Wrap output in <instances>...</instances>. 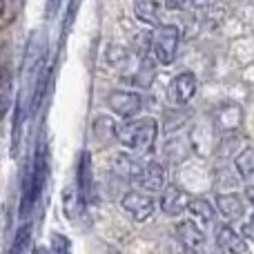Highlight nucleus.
Listing matches in <instances>:
<instances>
[{"label":"nucleus","mask_w":254,"mask_h":254,"mask_svg":"<svg viewBox=\"0 0 254 254\" xmlns=\"http://www.w3.org/2000/svg\"><path fill=\"white\" fill-rule=\"evenodd\" d=\"M243 237L248 239V241L254 243V214L250 216V221H248L246 225H243Z\"/></svg>","instance_id":"20"},{"label":"nucleus","mask_w":254,"mask_h":254,"mask_svg":"<svg viewBox=\"0 0 254 254\" xmlns=\"http://www.w3.org/2000/svg\"><path fill=\"white\" fill-rule=\"evenodd\" d=\"M176 237L188 254H201L205 248V234L194 221H181L176 228Z\"/></svg>","instance_id":"5"},{"label":"nucleus","mask_w":254,"mask_h":254,"mask_svg":"<svg viewBox=\"0 0 254 254\" xmlns=\"http://www.w3.org/2000/svg\"><path fill=\"white\" fill-rule=\"evenodd\" d=\"M246 198L250 201V205H254V185H248L246 188Z\"/></svg>","instance_id":"23"},{"label":"nucleus","mask_w":254,"mask_h":254,"mask_svg":"<svg viewBox=\"0 0 254 254\" xmlns=\"http://www.w3.org/2000/svg\"><path fill=\"white\" fill-rule=\"evenodd\" d=\"M190 194L185 192L183 188L179 185H170V188L163 190V196H161V210L165 212L167 216H179L183 214L185 210H190Z\"/></svg>","instance_id":"6"},{"label":"nucleus","mask_w":254,"mask_h":254,"mask_svg":"<svg viewBox=\"0 0 254 254\" xmlns=\"http://www.w3.org/2000/svg\"><path fill=\"white\" fill-rule=\"evenodd\" d=\"M29 241H31V225H29V223H25L22 228H18L16 239H13L9 254H25L27 246H29Z\"/></svg>","instance_id":"17"},{"label":"nucleus","mask_w":254,"mask_h":254,"mask_svg":"<svg viewBox=\"0 0 254 254\" xmlns=\"http://www.w3.org/2000/svg\"><path fill=\"white\" fill-rule=\"evenodd\" d=\"M216 241H219V248H223V250L230 252V254H248L246 239H243L239 232H234L230 225H223V228H219Z\"/></svg>","instance_id":"10"},{"label":"nucleus","mask_w":254,"mask_h":254,"mask_svg":"<svg viewBox=\"0 0 254 254\" xmlns=\"http://www.w3.org/2000/svg\"><path fill=\"white\" fill-rule=\"evenodd\" d=\"M190 212H192L201 223H212V221H214V205H212L210 201H205V198H192Z\"/></svg>","instance_id":"16"},{"label":"nucleus","mask_w":254,"mask_h":254,"mask_svg":"<svg viewBox=\"0 0 254 254\" xmlns=\"http://www.w3.org/2000/svg\"><path fill=\"white\" fill-rule=\"evenodd\" d=\"M89 190H92V161L89 154L83 152L78 163V192H80V205H85L89 198Z\"/></svg>","instance_id":"12"},{"label":"nucleus","mask_w":254,"mask_h":254,"mask_svg":"<svg viewBox=\"0 0 254 254\" xmlns=\"http://www.w3.org/2000/svg\"><path fill=\"white\" fill-rule=\"evenodd\" d=\"M216 210L228 221H239L246 212V205H243V198L239 194H219L216 196Z\"/></svg>","instance_id":"11"},{"label":"nucleus","mask_w":254,"mask_h":254,"mask_svg":"<svg viewBox=\"0 0 254 254\" xmlns=\"http://www.w3.org/2000/svg\"><path fill=\"white\" fill-rule=\"evenodd\" d=\"M138 185L145 188L147 192H161V190H165V167L158 161H149L147 165L143 167Z\"/></svg>","instance_id":"9"},{"label":"nucleus","mask_w":254,"mask_h":254,"mask_svg":"<svg viewBox=\"0 0 254 254\" xmlns=\"http://www.w3.org/2000/svg\"><path fill=\"white\" fill-rule=\"evenodd\" d=\"M196 94V76L192 71H183V74L174 76L170 85V96L176 105H188Z\"/></svg>","instance_id":"8"},{"label":"nucleus","mask_w":254,"mask_h":254,"mask_svg":"<svg viewBox=\"0 0 254 254\" xmlns=\"http://www.w3.org/2000/svg\"><path fill=\"white\" fill-rule=\"evenodd\" d=\"M234 167L241 179H250L254 174V147H243L234 158Z\"/></svg>","instance_id":"14"},{"label":"nucleus","mask_w":254,"mask_h":254,"mask_svg":"<svg viewBox=\"0 0 254 254\" xmlns=\"http://www.w3.org/2000/svg\"><path fill=\"white\" fill-rule=\"evenodd\" d=\"M52 252L54 254H71L67 237H63V234H52Z\"/></svg>","instance_id":"19"},{"label":"nucleus","mask_w":254,"mask_h":254,"mask_svg":"<svg viewBox=\"0 0 254 254\" xmlns=\"http://www.w3.org/2000/svg\"><path fill=\"white\" fill-rule=\"evenodd\" d=\"M181 29L176 25H158L152 36V49L154 56L161 65H172L176 58V49H179Z\"/></svg>","instance_id":"3"},{"label":"nucleus","mask_w":254,"mask_h":254,"mask_svg":"<svg viewBox=\"0 0 254 254\" xmlns=\"http://www.w3.org/2000/svg\"><path fill=\"white\" fill-rule=\"evenodd\" d=\"M154 138H156V123L152 119L127 121L123 127H119V140L127 149L147 152V149H152Z\"/></svg>","instance_id":"2"},{"label":"nucleus","mask_w":254,"mask_h":254,"mask_svg":"<svg viewBox=\"0 0 254 254\" xmlns=\"http://www.w3.org/2000/svg\"><path fill=\"white\" fill-rule=\"evenodd\" d=\"M45 179H47V149L45 145L36 152L34 165L27 170L25 183H22V198H20V216H29V212L34 210L36 201H38L40 192H43Z\"/></svg>","instance_id":"1"},{"label":"nucleus","mask_w":254,"mask_h":254,"mask_svg":"<svg viewBox=\"0 0 254 254\" xmlns=\"http://www.w3.org/2000/svg\"><path fill=\"white\" fill-rule=\"evenodd\" d=\"M158 9H161V2H158V0H134L136 18H138L140 22H145V25H156Z\"/></svg>","instance_id":"13"},{"label":"nucleus","mask_w":254,"mask_h":254,"mask_svg":"<svg viewBox=\"0 0 254 254\" xmlns=\"http://www.w3.org/2000/svg\"><path fill=\"white\" fill-rule=\"evenodd\" d=\"M192 0H165V7L167 9H183L185 4H190Z\"/></svg>","instance_id":"21"},{"label":"nucleus","mask_w":254,"mask_h":254,"mask_svg":"<svg viewBox=\"0 0 254 254\" xmlns=\"http://www.w3.org/2000/svg\"><path fill=\"white\" fill-rule=\"evenodd\" d=\"M9 101H11V74L4 69L2 71V114L9 112Z\"/></svg>","instance_id":"18"},{"label":"nucleus","mask_w":254,"mask_h":254,"mask_svg":"<svg viewBox=\"0 0 254 254\" xmlns=\"http://www.w3.org/2000/svg\"><path fill=\"white\" fill-rule=\"evenodd\" d=\"M205 254H225V252H223V248H221V250H210V252H205Z\"/></svg>","instance_id":"25"},{"label":"nucleus","mask_w":254,"mask_h":254,"mask_svg":"<svg viewBox=\"0 0 254 254\" xmlns=\"http://www.w3.org/2000/svg\"><path fill=\"white\" fill-rule=\"evenodd\" d=\"M194 4H198V7H205V4H212L214 0H192Z\"/></svg>","instance_id":"24"},{"label":"nucleus","mask_w":254,"mask_h":254,"mask_svg":"<svg viewBox=\"0 0 254 254\" xmlns=\"http://www.w3.org/2000/svg\"><path fill=\"white\" fill-rule=\"evenodd\" d=\"M94 134H96L98 140L119 138V129H116V123L110 119V116H98V119L94 121Z\"/></svg>","instance_id":"15"},{"label":"nucleus","mask_w":254,"mask_h":254,"mask_svg":"<svg viewBox=\"0 0 254 254\" xmlns=\"http://www.w3.org/2000/svg\"><path fill=\"white\" fill-rule=\"evenodd\" d=\"M61 7V0H47V16H54Z\"/></svg>","instance_id":"22"},{"label":"nucleus","mask_w":254,"mask_h":254,"mask_svg":"<svg viewBox=\"0 0 254 254\" xmlns=\"http://www.w3.org/2000/svg\"><path fill=\"white\" fill-rule=\"evenodd\" d=\"M107 105L114 114L123 116V119H131L140 112L143 107V98L134 92H125V89H119V92H112L110 98H107Z\"/></svg>","instance_id":"4"},{"label":"nucleus","mask_w":254,"mask_h":254,"mask_svg":"<svg viewBox=\"0 0 254 254\" xmlns=\"http://www.w3.org/2000/svg\"><path fill=\"white\" fill-rule=\"evenodd\" d=\"M121 205H123L125 212H129L134 221H145L154 212V198L143 192H127Z\"/></svg>","instance_id":"7"}]
</instances>
